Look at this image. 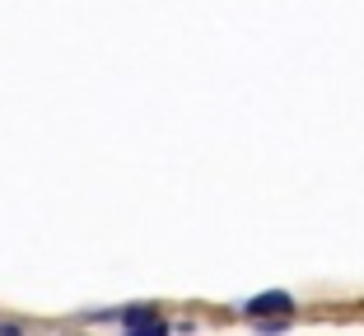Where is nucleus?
<instances>
[{"mask_svg":"<svg viewBox=\"0 0 364 336\" xmlns=\"http://www.w3.org/2000/svg\"><path fill=\"white\" fill-rule=\"evenodd\" d=\"M289 323H294V318H271V323H257V332H262V336H280Z\"/></svg>","mask_w":364,"mask_h":336,"instance_id":"3","label":"nucleus"},{"mask_svg":"<svg viewBox=\"0 0 364 336\" xmlns=\"http://www.w3.org/2000/svg\"><path fill=\"white\" fill-rule=\"evenodd\" d=\"M0 336H23V327L19 323H0Z\"/></svg>","mask_w":364,"mask_h":336,"instance_id":"4","label":"nucleus"},{"mask_svg":"<svg viewBox=\"0 0 364 336\" xmlns=\"http://www.w3.org/2000/svg\"><path fill=\"white\" fill-rule=\"evenodd\" d=\"M243 318H252V323H271V318H294V294H285V290L252 294V299L243 304Z\"/></svg>","mask_w":364,"mask_h":336,"instance_id":"2","label":"nucleus"},{"mask_svg":"<svg viewBox=\"0 0 364 336\" xmlns=\"http://www.w3.org/2000/svg\"><path fill=\"white\" fill-rule=\"evenodd\" d=\"M122 336H173V327L159 318L154 304H131L122 308Z\"/></svg>","mask_w":364,"mask_h":336,"instance_id":"1","label":"nucleus"}]
</instances>
